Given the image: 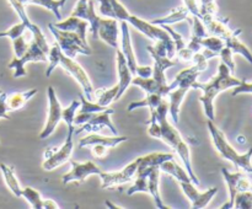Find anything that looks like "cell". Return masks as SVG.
<instances>
[{"label": "cell", "instance_id": "1", "mask_svg": "<svg viewBox=\"0 0 252 209\" xmlns=\"http://www.w3.org/2000/svg\"><path fill=\"white\" fill-rule=\"evenodd\" d=\"M167 112H169V103L165 100H162L158 107L150 110V115L154 116V117L157 118L158 123H159L160 125L159 139H161L162 142L169 144L170 147L179 154L182 162L185 164V169H186L189 177H191L192 182L197 186V184H199V179L198 177L196 176V174L193 172V169H192L189 148V145H187V143L182 139L179 130H177L174 125H171L169 123V120H167Z\"/></svg>", "mask_w": 252, "mask_h": 209}, {"label": "cell", "instance_id": "2", "mask_svg": "<svg viewBox=\"0 0 252 209\" xmlns=\"http://www.w3.org/2000/svg\"><path fill=\"white\" fill-rule=\"evenodd\" d=\"M240 83V79L234 78L228 66L224 63H220L218 74L214 78H212L208 83L202 84L194 81L192 84L193 89H199V90L203 91V95L199 97V101L203 103L204 113L208 117V119L214 120V117H216V115H214V100H216L217 96L223 91L228 90V89L235 88Z\"/></svg>", "mask_w": 252, "mask_h": 209}, {"label": "cell", "instance_id": "3", "mask_svg": "<svg viewBox=\"0 0 252 209\" xmlns=\"http://www.w3.org/2000/svg\"><path fill=\"white\" fill-rule=\"evenodd\" d=\"M48 61L49 65L46 70L47 76H51V74L53 73L54 69L58 65H61L64 70L68 71V73L80 84V86L83 88L84 91V96L90 101L95 100V90H94V86L93 84H91V80L88 76V74H86V71L84 70L80 66V64L76 63L73 58H69L68 56H65V54L61 51V47H59V44L57 43V42L49 48Z\"/></svg>", "mask_w": 252, "mask_h": 209}, {"label": "cell", "instance_id": "4", "mask_svg": "<svg viewBox=\"0 0 252 209\" xmlns=\"http://www.w3.org/2000/svg\"><path fill=\"white\" fill-rule=\"evenodd\" d=\"M111 4H112L113 11H115L116 14V19L123 20V21L128 22V24L132 25L135 30H138V31L142 32L143 34L149 37L150 39L166 42L167 57H169V58H174L175 54H176V47H175L174 41H172L171 36L167 33L166 30H164L162 27L157 26V25H153L152 22H148L145 21V20L139 19V17L135 16V15L129 14V11H128L118 0H111Z\"/></svg>", "mask_w": 252, "mask_h": 209}, {"label": "cell", "instance_id": "5", "mask_svg": "<svg viewBox=\"0 0 252 209\" xmlns=\"http://www.w3.org/2000/svg\"><path fill=\"white\" fill-rule=\"evenodd\" d=\"M207 124H208V130L211 133L212 142L219 155L234 164L236 169L243 170L246 174H252V148H250L245 154H240L231 147L230 143L226 140L224 133L214 124L213 120L208 119Z\"/></svg>", "mask_w": 252, "mask_h": 209}, {"label": "cell", "instance_id": "6", "mask_svg": "<svg viewBox=\"0 0 252 209\" xmlns=\"http://www.w3.org/2000/svg\"><path fill=\"white\" fill-rule=\"evenodd\" d=\"M201 71L202 69L199 66H197L196 64H193L191 68L184 69V70L180 71L176 78H175L177 80V86L175 89H172L169 92V95H167L170 98L169 112L175 123L179 122L180 108H181V103L184 101L185 95L192 88V84L194 81H197L198 74Z\"/></svg>", "mask_w": 252, "mask_h": 209}, {"label": "cell", "instance_id": "7", "mask_svg": "<svg viewBox=\"0 0 252 209\" xmlns=\"http://www.w3.org/2000/svg\"><path fill=\"white\" fill-rule=\"evenodd\" d=\"M48 29L56 38L57 43L61 47V51L69 58L74 59L76 54H84V56H90L91 54V49L88 42L81 39L80 36L75 32L59 30L53 24H49Z\"/></svg>", "mask_w": 252, "mask_h": 209}, {"label": "cell", "instance_id": "8", "mask_svg": "<svg viewBox=\"0 0 252 209\" xmlns=\"http://www.w3.org/2000/svg\"><path fill=\"white\" fill-rule=\"evenodd\" d=\"M73 129H68V135H66V139L64 142V144L61 148H52V149L46 150L44 152V161L42 164V167L46 171H52L56 167L61 166V165L65 164L66 161L70 160L71 152H73L74 143H73V135H74Z\"/></svg>", "mask_w": 252, "mask_h": 209}, {"label": "cell", "instance_id": "9", "mask_svg": "<svg viewBox=\"0 0 252 209\" xmlns=\"http://www.w3.org/2000/svg\"><path fill=\"white\" fill-rule=\"evenodd\" d=\"M29 61H47V54L42 51V48L37 44L34 39H32V42L27 47L26 52L21 57H15L7 64V68L14 69V78H21L27 74L25 65Z\"/></svg>", "mask_w": 252, "mask_h": 209}, {"label": "cell", "instance_id": "10", "mask_svg": "<svg viewBox=\"0 0 252 209\" xmlns=\"http://www.w3.org/2000/svg\"><path fill=\"white\" fill-rule=\"evenodd\" d=\"M224 179L229 189V201L220 207L221 209H231L236 193L241 191H251L252 181L244 172H230L228 169H221Z\"/></svg>", "mask_w": 252, "mask_h": 209}, {"label": "cell", "instance_id": "11", "mask_svg": "<svg viewBox=\"0 0 252 209\" xmlns=\"http://www.w3.org/2000/svg\"><path fill=\"white\" fill-rule=\"evenodd\" d=\"M138 165V157L135 160H133L130 164H128L127 166L123 167L120 171H112V172H105L101 171L98 174V176L101 177V181H102V187L103 189L113 188L116 186H121V184L128 183V182L132 181L135 176V172H137Z\"/></svg>", "mask_w": 252, "mask_h": 209}, {"label": "cell", "instance_id": "12", "mask_svg": "<svg viewBox=\"0 0 252 209\" xmlns=\"http://www.w3.org/2000/svg\"><path fill=\"white\" fill-rule=\"evenodd\" d=\"M47 95H48V103H49V110H48V118L44 124V128L39 133V139H46L48 138L52 133L54 132L56 127L62 119V106L59 102L58 97H57L56 90L53 86H48L47 89Z\"/></svg>", "mask_w": 252, "mask_h": 209}, {"label": "cell", "instance_id": "13", "mask_svg": "<svg viewBox=\"0 0 252 209\" xmlns=\"http://www.w3.org/2000/svg\"><path fill=\"white\" fill-rule=\"evenodd\" d=\"M180 187H181L182 192L185 196L189 199L191 202V208L193 209H203L209 204V202L213 199L216 196L218 188L217 187H212V188L207 189L206 192H199L193 184V182H184L180 181Z\"/></svg>", "mask_w": 252, "mask_h": 209}, {"label": "cell", "instance_id": "14", "mask_svg": "<svg viewBox=\"0 0 252 209\" xmlns=\"http://www.w3.org/2000/svg\"><path fill=\"white\" fill-rule=\"evenodd\" d=\"M115 113V110L112 108H106V110L101 111V112L94 113L93 117L85 123V124L80 125L79 129L74 130V133L79 134L81 132H88V133H97L100 132L102 128H108L111 130V133L115 135H118L117 129H116L115 125L111 122V116Z\"/></svg>", "mask_w": 252, "mask_h": 209}, {"label": "cell", "instance_id": "15", "mask_svg": "<svg viewBox=\"0 0 252 209\" xmlns=\"http://www.w3.org/2000/svg\"><path fill=\"white\" fill-rule=\"evenodd\" d=\"M9 2H10V5L12 6V9L15 10V12L17 14V16L20 17V20H21L22 24L26 26V30H29V31L31 32L32 36H33V39L37 42V44L41 47L42 51H43L44 53L48 54L49 46L47 44L46 38H44L41 29H39L37 25H34L33 22L29 19V16H27V14H26V10H25V5L21 4L19 0H9Z\"/></svg>", "mask_w": 252, "mask_h": 209}, {"label": "cell", "instance_id": "16", "mask_svg": "<svg viewBox=\"0 0 252 209\" xmlns=\"http://www.w3.org/2000/svg\"><path fill=\"white\" fill-rule=\"evenodd\" d=\"M71 170L65 174L62 179L64 184L69 183V182H84L86 179V177H89L90 175H98L102 170L97 166L96 164H94L93 161H85V162H78L70 160Z\"/></svg>", "mask_w": 252, "mask_h": 209}, {"label": "cell", "instance_id": "17", "mask_svg": "<svg viewBox=\"0 0 252 209\" xmlns=\"http://www.w3.org/2000/svg\"><path fill=\"white\" fill-rule=\"evenodd\" d=\"M71 16H76L79 19L88 21L90 25L91 33L95 38H97V30L101 17L96 15L94 0H79L76 6L74 7L73 12H71Z\"/></svg>", "mask_w": 252, "mask_h": 209}, {"label": "cell", "instance_id": "18", "mask_svg": "<svg viewBox=\"0 0 252 209\" xmlns=\"http://www.w3.org/2000/svg\"><path fill=\"white\" fill-rule=\"evenodd\" d=\"M97 38H101L103 42L111 46L112 48H120L118 44V22L117 19H100L97 30Z\"/></svg>", "mask_w": 252, "mask_h": 209}, {"label": "cell", "instance_id": "19", "mask_svg": "<svg viewBox=\"0 0 252 209\" xmlns=\"http://www.w3.org/2000/svg\"><path fill=\"white\" fill-rule=\"evenodd\" d=\"M121 32H122V44H121V51L125 54L126 60H127L128 66H129L130 71H132L133 75L135 76L139 65L137 63V59H135L134 51H133L132 46V39H130L129 34V26H128V22L121 20Z\"/></svg>", "mask_w": 252, "mask_h": 209}, {"label": "cell", "instance_id": "20", "mask_svg": "<svg viewBox=\"0 0 252 209\" xmlns=\"http://www.w3.org/2000/svg\"><path fill=\"white\" fill-rule=\"evenodd\" d=\"M117 51V68H118V75H120V81H118V93L116 101L120 100L122 97L123 93L126 92L129 85L132 84L133 74L130 71L129 66H128L127 60H126L125 54L122 53L120 48L116 49Z\"/></svg>", "mask_w": 252, "mask_h": 209}, {"label": "cell", "instance_id": "21", "mask_svg": "<svg viewBox=\"0 0 252 209\" xmlns=\"http://www.w3.org/2000/svg\"><path fill=\"white\" fill-rule=\"evenodd\" d=\"M128 138L123 137V135H115V137H105V135L96 134V133H91V134L86 135V137L81 138L79 142V147L85 148V147H93V145L100 144L105 145L108 149L110 148L117 147L118 144L123 142H127Z\"/></svg>", "mask_w": 252, "mask_h": 209}, {"label": "cell", "instance_id": "22", "mask_svg": "<svg viewBox=\"0 0 252 209\" xmlns=\"http://www.w3.org/2000/svg\"><path fill=\"white\" fill-rule=\"evenodd\" d=\"M53 25L57 29L63 30V31L75 32V33H78L79 36H80V38L84 39V41H86V31H88V29L90 27L88 21H85V20L83 19H79V17L76 16H71V15L68 19L64 20V21L56 22V24Z\"/></svg>", "mask_w": 252, "mask_h": 209}, {"label": "cell", "instance_id": "23", "mask_svg": "<svg viewBox=\"0 0 252 209\" xmlns=\"http://www.w3.org/2000/svg\"><path fill=\"white\" fill-rule=\"evenodd\" d=\"M159 179H160V169L159 166L152 167L148 176V193L153 197L155 202V206L159 209H169L166 204L162 202L159 192Z\"/></svg>", "mask_w": 252, "mask_h": 209}, {"label": "cell", "instance_id": "24", "mask_svg": "<svg viewBox=\"0 0 252 209\" xmlns=\"http://www.w3.org/2000/svg\"><path fill=\"white\" fill-rule=\"evenodd\" d=\"M189 11L186 6H179L176 9H172L170 11V14L167 16L160 17V19H155L153 20L152 24L157 25V26H162V25H172V24H177V22L181 21H189Z\"/></svg>", "mask_w": 252, "mask_h": 209}, {"label": "cell", "instance_id": "25", "mask_svg": "<svg viewBox=\"0 0 252 209\" xmlns=\"http://www.w3.org/2000/svg\"><path fill=\"white\" fill-rule=\"evenodd\" d=\"M37 93V89H31L29 91H22V92H14L11 95H7L6 97V106L7 110L17 111L21 110L32 97Z\"/></svg>", "mask_w": 252, "mask_h": 209}, {"label": "cell", "instance_id": "26", "mask_svg": "<svg viewBox=\"0 0 252 209\" xmlns=\"http://www.w3.org/2000/svg\"><path fill=\"white\" fill-rule=\"evenodd\" d=\"M160 171H164L166 174L171 175L172 177L177 179V181H184V182H192L191 177H189V172L186 171V169H184L182 166H180L176 161H175V157L174 159H170L166 160V161L162 162L161 165L159 166Z\"/></svg>", "mask_w": 252, "mask_h": 209}, {"label": "cell", "instance_id": "27", "mask_svg": "<svg viewBox=\"0 0 252 209\" xmlns=\"http://www.w3.org/2000/svg\"><path fill=\"white\" fill-rule=\"evenodd\" d=\"M152 167H138L137 172H135V179L134 184L129 187L127 191L128 196H133L137 192H145L148 193V176Z\"/></svg>", "mask_w": 252, "mask_h": 209}, {"label": "cell", "instance_id": "28", "mask_svg": "<svg viewBox=\"0 0 252 209\" xmlns=\"http://www.w3.org/2000/svg\"><path fill=\"white\" fill-rule=\"evenodd\" d=\"M0 171H1L5 179V183L9 187L10 191H11L16 197H21L22 187L20 186L19 179H17L16 175H15L14 167L9 166V165L6 164H0Z\"/></svg>", "mask_w": 252, "mask_h": 209}, {"label": "cell", "instance_id": "29", "mask_svg": "<svg viewBox=\"0 0 252 209\" xmlns=\"http://www.w3.org/2000/svg\"><path fill=\"white\" fill-rule=\"evenodd\" d=\"M174 154H166V152H152V154L144 155V156L138 157L139 165L138 167H154L160 166L164 161L170 159H174Z\"/></svg>", "mask_w": 252, "mask_h": 209}, {"label": "cell", "instance_id": "30", "mask_svg": "<svg viewBox=\"0 0 252 209\" xmlns=\"http://www.w3.org/2000/svg\"><path fill=\"white\" fill-rule=\"evenodd\" d=\"M164 100L161 95H158V93H148V96L145 98L140 101H133L128 105L127 111H133L135 108H143V107H148V108H155L160 105V102Z\"/></svg>", "mask_w": 252, "mask_h": 209}, {"label": "cell", "instance_id": "31", "mask_svg": "<svg viewBox=\"0 0 252 209\" xmlns=\"http://www.w3.org/2000/svg\"><path fill=\"white\" fill-rule=\"evenodd\" d=\"M21 197H24L27 203H30L31 208L43 209V198L37 189L32 188V187H24L21 191Z\"/></svg>", "mask_w": 252, "mask_h": 209}, {"label": "cell", "instance_id": "32", "mask_svg": "<svg viewBox=\"0 0 252 209\" xmlns=\"http://www.w3.org/2000/svg\"><path fill=\"white\" fill-rule=\"evenodd\" d=\"M80 103H81L80 101L74 100L71 101V103L68 106V107L62 110V119L66 123L68 129H73V128H75V125H74V117H75L78 108L80 107Z\"/></svg>", "mask_w": 252, "mask_h": 209}, {"label": "cell", "instance_id": "33", "mask_svg": "<svg viewBox=\"0 0 252 209\" xmlns=\"http://www.w3.org/2000/svg\"><path fill=\"white\" fill-rule=\"evenodd\" d=\"M118 93V84L108 90H100L97 91V95H95V98L97 100V103L101 106L107 107L112 101H116Z\"/></svg>", "mask_w": 252, "mask_h": 209}, {"label": "cell", "instance_id": "34", "mask_svg": "<svg viewBox=\"0 0 252 209\" xmlns=\"http://www.w3.org/2000/svg\"><path fill=\"white\" fill-rule=\"evenodd\" d=\"M201 46L203 48L209 49V51L216 52L217 54H219V52L224 48L225 43L221 38L219 37L213 36V34H209V36L204 37V38H201Z\"/></svg>", "mask_w": 252, "mask_h": 209}, {"label": "cell", "instance_id": "35", "mask_svg": "<svg viewBox=\"0 0 252 209\" xmlns=\"http://www.w3.org/2000/svg\"><path fill=\"white\" fill-rule=\"evenodd\" d=\"M233 208L252 209V191L238 192L234 198Z\"/></svg>", "mask_w": 252, "mask_h": 209}, {"label": "cell", "instance_id": "36", "mask_svg": "<svg viewBox=\"0 0 252 209\" xmlns=\"http://www.w3.org/2000/svg\"><path fill=\"white\" fill-rule=\"evenodd\" d=\"M189 22L192 26V36L199 37V38H204V37L209 36L206 26H204V24L198 16H192L191 15V17L189 19Z\"/></svg>", "mask_w": 252, "mask_h": 209}, {"label": "cell", "instance_id": "37", "mask_svg": "<svg viewBox=\"0 0 252 209\" xmlns=\"http://www.w3.org/2000/svg\"><path fill=\"white\" fill-rule=\"evenodd\" d=\"M80 113H96V112H101V111L106 110L107 107L105 106L98 105L97 102H93V101L88 100V98L83 95H80Z\"/></svg>", "mask_w": 252, "mask_h": 209}, {"label": "cell", "instance_id": "38", "mask_svg": "<svg viewBox=\"0 0 252 209\" xmlns=\"http://www.w3.org/2000/svg\"><path fill=\"white\" fill-rule=\"evenodd\" d=\"M199 15H218V6L216 0H199Z\"/></svg>", "mask_w": 252, "mask_h": 209}, {"label": "cell", "instance_id": "39", "mask_svg": "<svg viewBox=\"0 0 252 209\" xmlns=\"http://www.w3.org/2000/svg\"><path fill=\"white\" fill-rule=\"evenodd\" d=\"M25 31H26V26H25L22 22H20V24H16L12 27H10V29L6 30V31L0 32V38L6 37V38H10L12 41V39L17 38V37L22 36Z\"/></svg>", "mask_w": 252, "mask_h": 209}, {"label": "cell", "instance_id": "40", "mask_svg": "<svg viewBox=\"0 0 252 209\" xmlns=\"http://www.w3.org/2000/svg\"><path fill=\"white\" fill-rule=\"evenodd\" d=\"M233 54H234L233 51H231V49L226 46H224V48L221 49L218 54L221 59V63L225 64L231 73H234V71H235V61H234Z\"/></svg>", "mask_w": 252, "mask_h": 209}, {"label": "cell", "instance_id": "41", "mask_svg": "<svg viewBox=\"0 0 252 209\" xmlns=\"http://www.w3.org/2000/svg\"><path fill=\"white\" fill-rule=\"evenodd\" d=\"M161 27H162V29H164V30H166L167 33H169L170 36H171L172 41H174V43H175V47H176V52L186 47V43H185L184 37H182L181 34L179 33V32H176L174 29H172V27L167 26V25H162Z\"/></svg>", "mask_w": 252, "mask_h": 209}, {"label": "cell", "instance_id": "42", "mask_svg": "<svg viewBox=\"0 0 252 209\" xmlns=\"http://www.w3.org/2000/svg\"><path fill=\"white\" fill-rule=\"evenodd\" d=\"M12 47H14L15 57H21L22 54L26 52L29 44H27L26 41H25L24 34H22V36H20V37H17V38L12 39Z\"/></svg>", "mask_w": 252, "mask_h": 209}, {"label": "cell", "instance_id": "43", "mask_svg": "<svg viewBox=\"0 0 252 209\" xmlns=\"http://www.w3.org/2000/svg\"><path fill=\"white\" fill-rule=\"evenodd\" d=\"M150 56L153 57V59L155 60V63L159 64V65L161 66L164 70L171 68V66H174L175 64L177 63L176 59L169 58V57H161V56H158V54H154V53H150Z\"/></svg>", "mask_w": 252, "mask_h": 209}, {"label": "cell", "instance_id": "44", "mask_svg": "<svg viewBox=\"0 0 252 209\" xmlns=\"http://www.w3.org/2000/svg\"><path fill=\"white\" fill-rule=\"evenodd\" d=\"M100 2V12L101 15L106 17H112L116 19V14L113 11L112 4H111V0H98Z\"/></svg>", "mask_w": 252, "mask_h": 209}, {"label": "cell", "instance_id": "45", "mask_svg": "<svg viewBox=\"0 0 252 209\" xmlns=\"http://www.w3.org/2000/svg\"><path fill=\"white\" fill-rule=\"evenodd\" d=\"M240 93H252V83H248L246 80H241V83L238 86H235L231 92V96H238Z\"/></svg>", "mask_w": 252, "mask_h": 209}, {"label": "cell", "instance_id": "46", "mask_svg": "<svg viewBox=\"0 0 252 209\" xmlns=\"http://www.w3.org/2000/svg\"><path fill=\"white\" fill-rule=\"evenodd\" d=\"M6 92L0 93V118H4V119H10V116L7 115L9 113V110H7L6 106Z\"/></svg>", "mask_w": 252, "mask_h": 209}, {"label": "cell", "instance_id": "47", "mask_svg": "<svg viewBox=\"0 0 252 209\" xmlns=\"http://www.w3.org/2000/svg\"><path fill=\"white\" fill-rule=\"evenodd\" d=\"M185 6L189 9V14L192 16H198L201 19V15H199V7H198V2L197 0H184Z\"/></svg>", "mask_w": 252, "mask_h": 209}, {"label": "cell", "instance_id": "48", "mask_svg": "<svg viewBox=\"0 0 252 209\" xmlns=\"http://www.w3.org/2000/svg\"><path fill=\"white\" fill-rule=\"evenodd\" d=\"M177 57H179V59H181V60L184 61H192V58H193V52L191 51L189 48H187V46L185 47V48L180 49V51L176 52Z\"/></svg>", "mask_w": 252, "mask_h": 209}, {"label": "cell", "instance_id": "49", "mask_svg": "<svg viewBox=\"0 0 252 209\" xmlns=\"http://www.w3.org/2000/svg\"><path fill=\"white\" fill-rule=\"evenodd\" d=\"M91 148H93V154L95 157H103L107 155L108 148L105 147V145L96 144V145H93Z\"/></svg>", "mask_w": 252, "mask_h": 209}, {"label": "cell", "instance_id": "50", "mask_svg": "<svg viewBox=\"0 0 252 209\" xmlns=\"http://www.w3.org/2000/svg\"><path fill=\"white\" fill-rule=\"evenodd\" d=\"M153 74V68L149 65L140 66L137 71V76H142V78H150Z\"/></svg>", "mask_w": 252, "mask_h": 209}, {"label": "cell", "instance_id": "51", "mask_svg": "<svg viewBox=\"0 0 252 209\" xmlns=\"http://www.w3.org/2000/svg\"><path fill=\"white\" fill-rule=\"evenodd\" d=\"M59 206L52 199H43V209H58Z\"/></svg>", "mask_w": 252, "mask_h": 209}, {"label": "cell", "instance_id": "52", "mask_svg": "<svg viewBox=\"0 0 252 209\" xmlns=\"http://www.w3.org/2000/svg\"><path fill=\"white\" fill-rule=\"evenodd\" d=\"M59 1H61L62 6H64V4H65V2H66V0H59Z\"/></svg>", "mask_w": 252, "mask_h": 209}, {"label": "cell", "instance_id": "53", "mask_svg": "<svg viewBox=\"0 0 252 209\" xmlns=\"http://www.w3.org/2000/svg\"><path fill=\"white\" fill-rule=\"evenodd\" d=\"M1 92H2V91H1V90H0V93H1Z\"/></svg>", "mask_w": 252, "mask_h": 209}, {"label": "cell", "instance_id": "54", "mask_svg": "<svg viewBox=\"0 0 252 209\" xmlns=\"http://www.w3.org/2000/svg\"><path fill=\"white\" fill-rule=\"evenodd\" d=\"M251 191H252V187H251Z\"/></svg>", "mask_w": 252, "mask_h": 209}]
</instances>
